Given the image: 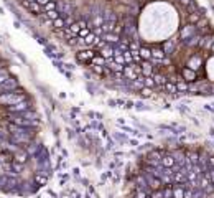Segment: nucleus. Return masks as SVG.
<instances>
[{
    "label": "nucleus",
    "instance_id": "f03ea898",
    "mask_svg": "<svg viewBox=\"0 0 214 198\" xmlns=\"http://www.w3.org/2000/svg\"><path fill=\"white\" fill-rule=\"evenodd\" d=\"M41 10H43V13H45V12H51V10H58V3H56L55 0H50L46 5L41 7Z\"/></svg>",
    "mask_w": 214,
    "mask_h": 198
},
{
    "label": "nucleus",
    "instance_id": "7ed1b4c3",
    "mask_svg": "<svg viewBox=\"0 0 214 198\" xmlns=\"http://www.w3.org/2000/svg\"><path fill=\"white\" fill-rule=\"evenodd\" d=\"M191 2H193V0H180V3H181L183 7H188L189 3H191Z\"/></svg>",
    "mask_w": 214,
    "mask_h": 198
},
{
    "label": "nucleus",
    "instance_id": "f257e3e1",
    "mask_svg": "<svg viewBox=\"0 0 214 198\" xmlns=\"http://www.w3.org/2000/svg\"><path fill=\"white\" fill-rule=\"evenodd\" d=\"M128 198H214V157L194 150H151Z\"/></svg>",
    "mask_w": 214,
    "mask_h": 198
},
{
    "label": "nucleus",
    "instance_id": "20e7f679",
    "mask_svg": "<svg viewBox=\"0 0 214 198\" xmlns=\"http://www.w3.org/2000/svg\"><path fill=\"white\" fill-rule=\"evenodd\" d=\"M35 2L38 3V5H41V7H43V5H46V3L50 2V0H35Z\"/></svg>",
    "mask_w": 214,
    "mask_h": 198
},
{
    "label": "nucleus",
    "instance_id": "39448f33",
    "mask_svg": "<svg viewBox=\"0 0 214 198\" xmlns=\"http://www.w3.org/2000/svg\"><path fill=\"white\" fill-rule=\"evenodd\" d=\"M0 68H2V65H0Z\"/></svg>",
    "mask_w": 214,
    "mask_h": 198
}]
</instances>
